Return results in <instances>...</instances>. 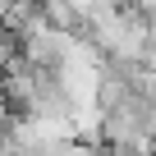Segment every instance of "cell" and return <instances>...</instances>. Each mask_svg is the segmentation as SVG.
I'll return each mask as SVG.
<instances>
[]
</instances>
